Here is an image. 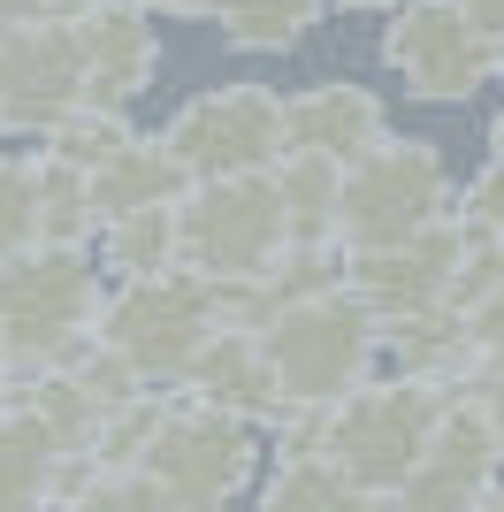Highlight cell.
Listing matches in <instances>:
<instances>
[{
  "mask_svg": "<svg viewBox=\"0 0 504 512\" xmlns=\"http://www.w3.org/2000/svg\"><path fill=\"white\" fill-rule=\"evenodd\" d=\"M107 268L92 245H16L0 260V337L16 352V375L31 367H62L92 329H100Z\"/></svg>",
  "mask_w": 504,
  "mask_h": 512,
  "instance_id": "1",
  "label": "cell"
},
{
  "mask_svg": "<svg viewBox=\"0 0 504 512\" xmlns=\"http://www.w3.org/2000/svg\"><path fill=\"white\" fill-rule=\"evenodd\" d=\"M275 367V390H283V413H314L336 406L344 390H359L375 375L382 352V314L359 299L352 283H329L314 299H291L283 314L260 329Z\"/></svg>",
  "mask_w": 504,
  "mask_h": 512,
  "instance_id": "2",
  "label": "cell"
},
{
  "mask_svg": "<svg viewBox=\"0 0 504 512\" xmlns=\"http://www.w3.org/2000/svg\"><path fill=\"white\" fill-rule=\"evenodd\" d=\"M443 398H451V383H428V375L398 367V375H367L336 406H321V444L359 482L367 505H390V490L413 474V459L428 451V436L443 421Z\"/></svg>",
  "mask_w": 504,
  "mask_h": 512,
  "instance_id": "3",
  "label": "cell"
},
{
  "mask_svg": "<svg viewBox=\"0 0 504 512\" xmlns=\"http://www.w3.org/2000/svg\"><path fill=\"white\" fill-rule=\"evenodd\" d=\"M459 207V184H451V161H443L428 138H375V146L344 161V192H336V245L359 253V245H398V237L428 230L436 214Z\"/></svg>",
  "mask_w": 504,
  "mask_h": 512,
  "instance_id": "4",
  "label": "cell"
},
{
  "mask_svg": "<svg viewBox=\"0 0 504 512\" xmlns=\"http://www.w3.org/2000/svg\"><path fill=\"white\" fill-rule=\"evenodd\" d=\"M146 482H153V505H230V497H245L260 482V421L207 406L176 383L168 421L146 451Z\"/></svg>",
  "mask_w": 504,
  "mask_h": 512,
  "instance_id": "5",
  "label": "cell"
},
{
  "mask_svg": "<svg viewBox=\"0 0 504 512\" xmlns=\"http://www.w3.org/2000/svg\"><path fill=\"white\" fill-rule=\"evenodd\" d=\"M100 337L123 344L153 383H184L191 352L214 337V276H199L191 260L153 276H115L100 299Z\"/></svg>",
  "mask_w": 504,
  "mask_h": 512,
  "instance_id": "6",
  "label": "cell"
},
{
  "mask_svg": "<svg viewBox=\"0 0 504 512\" xmlns=\"http://www.w3.org/2000/svg\"><path fill=\"white\" fill-rule=\"evenodd\" d=\"M382 62L420 107H459L504 69V39H489L459 0H398L382 23Z\"/></svg>",
  "mask_w": 504,
  "mask_h": 512,
  "instance_id": "7",
  "label": "cell"
},
{
  "mask_svg": "<svg viewBox=\"0 0 504 512\" xmlns=\"http://www.w3.org/2000/svg\"><path fill=\"white\" fill-rule=\"evenodd\" d=\"M84 100L77 0H31L0 31V138H46Z\"/></svg>",
  "mask_w": 504,
  "mask_h": 512,
  "instance_id": "8",
  "label": "cell"
},
{
  "mask_svg": "<svg viewBox=\"0 0 504 512\" xmlns=\"http://www.w3.org/2000/svg\"><path fill=\"white\" fill-rule=\"evenodd\" d=\"M176 222H184V260L199 276H260L291 245V214H283V192H275V169L199 176L176 199Z\"/></svg>",
  "mask_w": 504,
  "mask_h": 512,
  "instance_id": "9",
  "label": "cell"
},
{
  "mask_svg": "<svg viewBox=\"0 0 504 512\" xmlns=\"http://www.w3.org/2000/svg\"><path fill=\"white\" fill-rule=\"evenodd\" d=\"M161 138L176 146L184 176H245V169H275L283 153V92L268 85H214L199 100H184L161 123Z\"/></svg>",
  "mask_w": 504,
  "mask_h": 512,
  "instance_id": "10",
  "label": "cell"
},
{
  "mask_svg": "<svg viewBox=\"0 0 504 512\" xmlns=\"http://www.w3.org/2000/svg\"><path fill=\"white\" fill-rule=\"evenodd\" d=\"M497 474H504V428L489 421L474 390H451L436 436L413 459V474L390 490V505H482L497 490Z\"/></svg>",
  "mask_w": 504,
  "mask_h": 512,
  "instance_id": "11",
  "label": "cell"
},
{
  "mask_svg": "<svg viewBox=\"0 0 504 512\" xmlns=\"http://www.w3.org/2000/svg\"><path fill=\"white\" fill-rule=\"evenodd\" d=\"M459 253H466V214L451 207V214H436L428 230L398 237V245H359V253H344V283H352L382 321H398V314H420V306L451 299Z\"/></svg>",
  "mask_w": 504,
  "mask_h": 512,
  "instance_id": "12",
  "label": "cell"
},
{
  "mask_svg": "<svg viewBox=\"0 0 504 512\" xmlns=\"http://www.w3.org/2000/svg\"><path fill=\"white\" fill-rule=\"evenodd\" d=\"M77 54H84V100L130 107L161 69V16L138 0H77Z\"/></svg>",
  "mask_w": 504,
  "mask_h": 512,
  "instance_id": "13",
  "label": "cell"
},
{
  "mask_svg": "<svg viewBox=\"0 0 504 512\" xmlns=\"http://www.w3.org/2000/svg\"><path fill=\"white\" fill-rule=\"evenodd\" d=\"M390 138V107L375 85H352V77H321V85L283 92V146L306 153H336V161H359V153Z\"/></svg>",
  "mask_w": 504,
  "mask_h": 512,
  "instance_id": "14",
  "label": "cell"
},
{
  "mask_svg": "<svg viewBox=\"0 0 504 512\" xmlns=\"http://www.w3.org/2000/svg\"><path fill=\"white\" fill-rule=\"evenodd\" d=\"M184 390L207 398V406L245 413V421H260V428L283 421V390H275L268 344H260V329H237V321H214V337L199 344L191 367H184Z\"/></svg>",
  "mask_w": 504,
  "mask_h": 512,
  "instance_id": "15",
  "label": "cell"
},
{
  "mask_svg": "<svg viewBox=\"0 0 504 512\" xmlns=\"http://www.w3.org/2000/svg\"><path fill=\"white\" fill-rule=\"evenodd\" d=\"M382 352H390L405 375H428V383L459 390L466 375H474V329H466V306L436 299V306H420V314L382 321Z\"/></svg>",
  "mask_w": 504,
  "mask_h": 512,
  "instance_id": "16",
  "label": "cell"
},
{
  "mask_svg": "<svg viewBox=\"0 0 504 512\" xmlns=\"http://www.w3.org/2000/svg\"><path fill=\"white\" fill-rule=\"evenodd\" d=\"M69 451L77 444H69L62 428L39 421L23 398L0 390V505H39V497H54V474H62Z\"/></svg>",
  "mask_w": 504,
  "mask_h": 512,
  "instance_id": "17",
  "label": "cell"
},
{
  "mask_svg": "<svg viewBox=\"0 0 504 512\" xmlns=\"http://www.w3.org/2000/svg\"><path fill=\"white\" fill-rule=\"evenodd\" d=\"M107 283L115 276H153V268H176L184 260V222H176V199H153V207H123L107 214L100 237H92Z\"/></svg>",
  "mask_w": 504,
  "mask_h": 512,
  "instance_id": "18",
  "label": "cell"
},
{
  "mask_svg": "<svg viewBox=\"0 0 504 512\" xmlns=\"http://www.w3.org/2000/svg\"><path fill=\"white\" fill-rule=\"evenodd\" d=\"M31 222H39L46 245H92L100 237V199H92V176L62 153L31 146Z\"/></svg>",
  "mask_w": 504,
  "mask_h": 512,
  "instance_id": "19",
  "label": "cell"
},
{
  "mask_svg": "<svg viewBox=\"0 0 504 512\" xmlns=\"http://www.w3.org/2000/svg\"><path fill=\"white\" fill-rule=\"evenodd\" d=\"M329 16V0H207V23L222 31V46L237 54H291L314 23Z\"/></svg>",
  "mask_w": 504,
  "mask_h": 512,
  "instance_id": "20",
  "label": "cell"
},
{
  "mask_svg": "<svg viewBox=\"0 0 504 512\" xmlns=\"http://www.w3.org/2000/svg\"><path fill=\"white\" fill-rule=\"evenodd\" d=\"M275 192H283V214H291V237H336V192H344L336 153L283 146L275 153Z\"/></svg>",
  "mask_w": 504,
  "mask_h": 512,
  "instance_id": "21",
  "label": "cell"
},
{
  "mask_svg": "<svg viewBox=\"0 0 504 512\" xmlns=\"http://www.w3.org/2000/svg\"><path fill=\"white\" fill-rule=\"evenodd\" d=\"M130 138H138V130H130V115H123V107L77 100V107L62 115V123H54V130L39 138V146H46V153H62V161H77V169L92 176V169H107V161H115V153H123Z\"/></svg>",
  "mask_w": 504,
  "mask_h": 512,
  "instance_id": "22",
  "label": "cell"
},
{
  "mask_svg": "<svg viewBox=\"0 0 504 512\" xmlns=\"http://www.w3.org/2000/svg\"><path fill=\"white\" fill-rule=\"evenodd\" d=\"M31 237H39V222H31V153H0V260Z\"/></svg>",
  "mask_w": 504,
  "mask_h": 512,
  "instance_id": "23",
  "label": "cell"
},
{
  "mask_svg": "<svg viewBox=\"0 0 504 512\" xmlns=\"http://www.w3.org/2000/svg\"><path fill=\"white\" fill-rule=\"evenodd\" d=\"M466 329H474V367H504V283L466 306Z\"/></svg>",
  "mask_w": 504,
  "mask_h": 512,
  "instance_id": "24",
  "label": "cell"
},
{
  "mask_svg": "<svg viewBox=\"0 0 504 512\" xmlns=\"http://www.w3.org/2000/svg\"><path fill=\"white\" fill-rule=\"evenodd\" d=\"M459 207L474 214L482 230H504V161H489V169L474 176V184H466V192H459Z\"/></svg>",
  "mask_w": 504,
  "mask_h": 512,
  "instance_id": "25",
  "label": "cell"
},
{
  "mask_svg": "<svg viewBox=\"0 0 504 512\" xmlns=\"http://www.w3.org/2000/svg\"><path fill=\"white\" fill-rule=\"evenodd\" d=\"M459 390H474V398H482V406H489V421L504 428V367H474V375H466Z\"/></svg>",
  "mask_w": 504,
  "mask_h": 512,
  "instance_id": "26",
  "label": "cell"
},
{
  "mask_svg": "<svg viewBox=\"0 0 504 512\" xmlns=\"http://www.w3.org/2000/svg\"><path fill=\"white\" fill-rule=\"evenodd\" d=\"M459 8H466L474 23H482L489 39H504V0H459Z\"/></svg>",
  "mask_w": 504,
  "mask_h": 512,
  "instance_id": "27",
  "label": "cell"
},
{
  "mask_svg": "<svg viewBox=\"0 0 504 512\" xmlns=\"http://www.w3.org/2000/svg\"><path fill=\"white\" fill-rule=\"evenodd\" d=\"M138 8H153V16H207V0H138Z\"/></svg>",
  "mask_w": 504,
  "mask_h": 512,
  "instance_id": "28",
  "label": "cell"
},
{
  "mask_svg": "<svg viewBox=\"0 0 504 512\" xmlns=\"http://www.w3.org/2000/svg\"><path fill=\"white\" fill-rule=\"evenodd\" d=\"M329 8H352V16H390L398 0H329Z\"/></svg>",
  "mask_w": 504,
  "mask_h": 512,
  "instance_id": "29",
  "label": "cell"
},
{
  "mask_svg": "<svg viewBox=\"0 0 504 512\" xmlns=\"http://www.w3.org/2000/svg\"><path fill=\"white\" fill-rule=\"evenodd\" d=\"M16 383V352H8V337H0V390Z\"/></svg>",
  "mask_w": 504,
  "mask_h": 512,
  "instance_id": "30",
  "label": "cell"
},
{
  "mask_svg": "<svg viewBox=\"0 0 504 512\" xmlns=\"http://www.w3.org/2000/svg\"><path fill=\"white\" fill-rule=\"evenodd\" d=\"M489 161H504V115L489 123Z\"/></svg>",
  "mask_w": 504,
  "mask_h": 512,
  "instance_id": "31",
  "label": "cell"
},
{
  "mask_svg": "<svg viewBox=\"0 0 504 512\" xmlns=\"http://www.w3.org/2000/svg\"><path fill=\"white\" fill-rule=\"evenodd\" d=\"M8 16H16V8H0V31H8Z\"/></svg>",
  "mask_w": 504,
  "mask_h": 512,
  "instance_id": "32",
  "label": "cell"
},
{
  "mask_svg": "<svg viewBox=\"0 0 504 512\" xmlns=\"http://www.w3.org/2000/svg\"><path fill=\"white\" fill-rule=\"evenodd\" d=\"M0 8H31V0H0Z\"/></svg>",
  "mask_w": 504,
  "mask_h": 512,
  "instance_id": "33",
  "label": "cell"
}]
</instances>
